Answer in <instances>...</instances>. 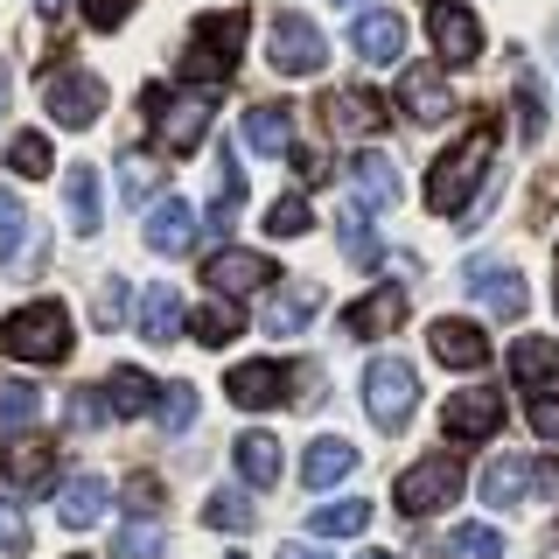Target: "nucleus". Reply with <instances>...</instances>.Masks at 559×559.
I'll list each match as a JSON object with an SVG mask.
<instances>
[{"label":"nucleus","mask_w":559,"mask_h":559,"mask_svg":"<svg viewBox=\"0 0 559 559\" xmlns=\"http://www.w3.org/2000/svg\"><path fill=\"white\" fill-rule=\"evenodd\" d=\"M168 552V532L154 518H133V524H119V538H112V559H162Z\"/></svg>","instance_id":"obj_38"},{"label":"nucleus","mask_w":559,"mask_h":559,"mask_svg":"<svg viewBox=\"0 0 559 559\" xmlns=\"http://www.w3.org/2000/svg\"><path fill=\"white\" fill-rule=\"evenodd\" d=\"M8 168L22 175V182H43V175L57 168V154H49L43 133H14V140H8Z\"/></svg>","instance_id":"obj_39"},{"label":"nucleus","mask_w":559,"mask_h":559,"mask_svg":"<svg viewBox=\"0 0 559 559\" xmlns=\"http://www.w3.org/2000/svg\"><path fill=\"white\" fill-rule=\"evenodd\" d=\"M287 162H294V175H301V182H322V175H329L322 147H287Z\"/></svg>","instance_id":"obj_52"},{"label":"nucleus","mask_w":559,"mask_h":559,"mask_svg":"<svg viewBox=\"0 0 559 559\" xmlns=\"http://www.w3.org/2000/svg\"><path fill=\"white\" fill-rule=\"evenodd\" d=\"M245 28H252V14H245V8H224V14H210V22H197V35H189V57H182V78L197 84L203 98L238 70Z\"/></svg>","instance_id":"obj_1"},{"label":"nucleus","mask_w":559,"mask_h":559,"mask_svg":"<svg viewBox=\"0 0 559 559\" xmlns=\"http://www.w3.org/2000/svg\"><path fill=\"white\" fill-rule=\"evenodd\" d=\"M35 413H43V392L35 384H0V441H28V427H35Z\"/></svg>","instance_id":"obj_33"},{"label":"nucleus","mask_w":559,"mask_h":559,"mask_svg":"<svg viewBox=\"0 0 559 559\" xmlns=\"http://www.w3.org/2000/svg\"><path fill=\"white\" fill-rule=\"evenodd\" d=\"M483 503L489 511H518L524 503V489H532V462H524V454H497V462L483 468Z\"/></svg>","instance_id":"obj_25"},{"label":"nucleus","mask_w":559,"mask_h":559,"mask_svg":"<svg viewBox=\"0 0 559 559\" xmlns=\"http://www.w3.org/2000/svg\"><path fill=\"white\" fill-rule=\"evenodd\" d=\"M462 462H454V454H427V462H413L406 476H399V489H392V503L406 518H441L454 497H462Z\"/></svg>","instance_id":"obj_6"},{"label":"nucleus","mask_w":559,"mask_h":559,"mask_svg":"<svg viewBox=\"0 0 559 559\" xmlns=\"http://www.w3.org/2000/svg\"><path fill=\"white\" fill-rule=\"evenodd\" d=\"M119 314H127V280H105V287H98V308H92V322H98V329H119Z\"/></svg>","instance_id":"obj_49"},{"label":"nucleus","mask_w":559,"mask_h":559,"mask_svg":"<svg viewBox=\"0 0 559 559\" xmlns=\"http://www.w3.org/2000/svg\"><path fill=\"white\" fill-rule=\"evenodd\" d=\"M154 399H162V384H147V371H133V364H119V371L105 378V406H112L119 419H140Z\"/></svg>","instance_id":"obj_30"},{"label":"nucleus","mask_w":559,"mask_h":559,"mask_svg":"<svg viewBox=\"0 0 559 559\" xmlns=\"http://www.w3.org/2000/svg\"><path fill=\"white\" fill-rule=\"evenodd\" d=\"M35 259H43V231L14 203V189H0V266H35Z\"/></svg>","instance_id":"obj_18"},{"label":"nucleus","mask_w":559,"mask_h":559,"mask_svg":"<svg viewBox=\"0 0 559 559\" xmlns=\"http://www.w3.org/2000/svg\"><path fill=\"white\" fill-rule=\"evenodd\" d=\"M203 280H210V294L217 301H245V294H259V287H273V259L266 252H245V245H217V252L203 259Z\"/></svg>","instance_id":"obj_9"},{"label":"nucleus","mask_w":559,"mask_h":559,"mask_svg":"<svg viewBox=\"0 0 559 559\" xmlns=\"http://www.w3.org/2000/svg\"><path fill=\"white\" fill-rule=\"evenodd\" d=\"M105 419H112V406H105V392H92V384H84V392H70V427H78V433L105 427Z\"/></svg>","instance_id":"obj_47"},{"label":"nucleus","mask_w":559,"mask_h":559,"mask_svg":"<svg viewBox=\"0 0 559 559\" xmlns=\"http://www.w3.org/2000/svg\"><path fill=\"white\" fill-rule=\"evenodd\" d=\"M314 314H322V287H314V280H287V287L259 308V329H266V336H301Z\"/></svg>","instance_id":"obj_14"},{"label":"nucleus","mask_w":559,"mask_h":559,"mask_svg":"<svg viewBox=\"0 0 559 559\" xmlns=\"http://www.w3.org/2000/svg\"><path fill=\"white\" fill-rule=\"evenodd\" d=\"M63 210H70V231H84V238L98 231V168H92V162L70 168V182H63Z\"/></svg>","instance_id":"obj_35"},{"label":"nucleus","mask_w":559,"mask_h":559,"mask_svg":"<svg viewBox=\"0 0 559 559\" xmlns=\"http://www.w3.org/2000/svg\"><path fill=\"white\" fill-rule=\"evenodd\" d=\"M489 147H497V119H483L476 133H462L454 147L433 162L427 175V210H441V217H454V210H468V189L483 182V168H489Z\"/></svg>","instance_id":"obj_2"},{"label":"nucleus","mask_w":559,"mask_h":559,"mask_svg":"<svg viewBox=\"0 0 559 559\" xmlns=\"http://www.w3.org/2000/svg\"><path fill=\"white\" fill-rule=\"evenodd\" d=\"M266 63L280 78H314L329 63V35L308 22V14H273V35H266Z\"/></svg>","instance_id":"obj_7"},{"label":"nucleus","mask_w":559,"mask_h":559,"mask_svg":"<svg viewBox=\"0 0 559 559\" xmlns=\"http://www.w3.org/2000/svg\"><path fill=\"white\" fill-rule=\"evenodd\" d=\"M364 559H392V552H364Z\"/></svg>","instance_id":"obj_57"},{"label":"nucleus","mask_w":559,"mask_h":559,"mask_svg":"<svg viewBox=\"0 0 559 559\" xmlns=\"http://www.w3.org/2000/svg\"><path fill=\"white\" fill-rule=\"evenodd\" d=\"M329 127H343V133H378V127H384V98H378V92H329Z\"/></svg>","instance_id":"obj_31"},{"label":"nucleus","mask_w":559,"mask_h":559,"mask_svg":"<svg viewBox=\"0 0 559 559\" xmlns=\"http://www.w3.org/2000/svg\"><path fill=\"white\" fill-rule=\"evenodd\" d=\"M245 147L259 154V162H273V154H287L294 147V105H252L245 112Z\"/></svg>","instance_id":"obj_23"},{"label":"nucleus","mask_w":559,"mask_h":559,"mask_svg":"<svg viewBox=\"0 0 559 559\" xmlns=\"http://www.w3.org/2000/svg\"><path fill=\"white\" fill-rule=\"evenodd\" d=\"M419 406V371L406 357H378L371 371H364V413H371L378 433H399Z\"/></svg>","instance_id":"obj_5"},{"label":"nucleus","mask_w":559,"mask_h":559,"mask_svg":"<svg viewBox=\"0 0 559 559\" xmlns=\"http://www.w3.org/2000/svg\"><path fill=\"white\" fill-rule=\"evenodd\" d=\"M105 511H112V483H105V476H70L57 489V518L70 524V532H92Z\"/></svg>","instance_id":"obj_20"},{"label":"nucleus","mask_w":559,"mask_h":559,"mask_svg":"<svg viewBox=\"0 0 559 559\" xmlns=\"http://www.w3.org/2000/svg\"><path fill=\"white\" fill-rule=\"evenodd\" d=\"M238 329H245V314H238V301H217V294H210V301H203L197 314H189V336H197L203 349H224V343L238 336Z\"/></svg>","instance_id":"obj_34"},{"label":"nucleus","mask_w":559,"mask_h":559,"mask_svg":"<svg viewBox=\"0 0 559 559\" xmlns=\"http://www.w3.org/2000/svg\"><path fill=\"white\" fill-rule=\"evenodd\" d=\"M524 419H532V433H538V441H559V399H552V392H532Z\"/></svg>","instance_id":"obj_48"},{"label":"nucleus","mask_w":559,"mask_h":559,"mask_svg":"<svg viewBox=\"0 0 559 559\" xmlns=\"http://www.w3.org/2000/svg\"><path fill=\"white\" fill-rule=\"evenodd\" d=\"M140 336H147L154 349L182 336V294H175V287H147V294H140Z\"/></svg>","instance_id":"obj_27"},{"label":"nucleus","mask_w":559,"mask_h":559,"mask_svg":"<svg viewBox=\"0 0 559 559\" xmlns=\"http://www.w3.org/2000/svg\"><path fill=\"white\" fill-rule=\"evenodd\" d=\"M35 8H43V14H63V8H70V0H35Z\"/></svg>","instance_id":"obj_55"},{"label":"nucleus","mask_w":559,"mask_h":559,"mask_svg":"<svg viewBox=\"0 0 559 559\" xmlns=\"http://www.w3.org/2000/svg\"><path fill=\"white\" fill-rule=\"evenodd\" d=\"M349 189H357V203L392 210V203H399V168H392V154L357 147V154H349Z\"/></svg>","instance_id":"obj_19"},{"label":"nucleus","mask_w":559,"mask_h":559,"mask_svg":"<svg viewBox=\"0 0 559 559\" xmlns=\"http://www.w3.org/2000/svg\"><path fill=\"white\" fill-rule=\"evenodd\" d=\"M399 112L419 119V127H441V119L454 112L448 78H433V70H406V78H399Z\"/></svg>","instance_id":"obj_17"},{"label":"nucleus","mask_w":559,"mask_h":559,"mask_svg":"<svg viewBox=\"0 0 559 559\" xmlns=\"http://www.w3.org/2000/svg\"><path fill=\"white\" fill-rule=\"evenodd\" d=\"M133 14V0H84V22L92 28H119Z\"/></svg>","instance_id":"obj_50"},{"label":"nucleus","mask_w":559,"mask_h":559,"mask_svg":"<svg viewBox=\"0 0 559 559\" xmlns=\"http://www.w3.org/2000/svg\"><path fill=\"white\" fill-rule=\"evenodd\" d=\"M0 349L14 364H63L70 357V308L63 301H28L0 322Z\"/></svg>","instance_id":"obj_3"},{"label":"nucleus","mask_w":559,"mask_h":559,"mask_svg":"<svg viewBox=\"0 0 559 559\" xmlns=\"http://www.w3.org/2000/svg\"><path fill=\"white\" fill-rule=\"evenodd\" d=\"M154 419H162L168 433H189V419H197V384H162V399H154Z\"/></svg>","instance_id":"obj_42"},{"label":"nucleus","mask_w":559,"mask_h":559,"mask_svg":"<svg viewBox=\"0 0 559 559\" xmlns=\"http://www.w3.org/2000/svg\"><path fill=\"white\" fill-rule=\"evenodd\" d=\"M349 49H357L364 63H392L399 49H406V22H399L392 8H371V14H357V22H349Z\"/></svg>","instance_id":"obj_16"},{"label":"nucleus","mask_w":559,"mask_h":559,"mask_svg":"<svg viewBox=\"0 0 559 559\" xmlns=\"http://www.w3.org/2000/svg\"><path fill=\"white\" fill-rule=\"evenodd\" d=\"M231 559H238V552H231Z\"/></svg>","instance_id":"obj_59"},{"label":"nucleus","mask_w":559,"mask_h":559,"mask_svg":"<svg viewBox=\"0 0 559 559\" xmlns=\"http://www.w3.org/2000/svg\"><path fill=\"white\" fill-rule=\"evenodd\" d=\"M140 112H147V127H154V140H162V154H197L203 133H210V98H203V92L175 98L168 84H147V92H140Z\"/></svg>","instance_id":"obj_4"},{"label":"nucleus","mask_w":559,"mask_h":559,"mask_svg":"<svg viewBox=\"0 0 559 559\" xmlns=\"http://www.w3.org/2000/svg\"><path fill=\"white\" fill-rule=\"evenodd\" d=\"M511 378L524 384V392H546V384L559 378V343L552 336H518L511 343Z\"/></svg>","instance_id":"obj_26"},{"label":"nucleus","mask_w":559,"mask_h":559,"mask_svg":"<svg viewBox=\"0 0 559 559\" xmlns=\"http://www.w3.org/2000/svg\"><path fill=\"white\" fill-rule=\"evenodd\" d=\"M203 524H217V532H245V524H252V503H245L238 489H217V497H203Z\"/></svg>","instance_id":"obj_44"},{"label":"nucleus","mask_w":559,"mask_h":559,"mask_svg":"<svg viewBox=\"0 0 559 559\" xmlns=\"http://www.w3.org/2000/svg\"><path fill=\"white\" fill-rule=\"evenodd\" d=\"M43 105H49V119H57V127L84 133L105 112V84L92 78V70H49V78H43Z\"/></svg>","instance_id":"obj_8"},{"label":"nucleus","mask_w":559,"mask_h":559,"mask_svg":"<svg viewBox=\"0 0 559 559\" xmlns=\"http://www.w3.org/2000/svg\"><path fill=\"white\" fill-rule=\"evenodd\" d=\"M8 483L14 489H49L57 483V448L49 441H14L8 448Z\"/></svg>","instance_id":"obj_28"},{"label":"nucleus","mask_w":559,"mask_h":559,"mask_svg":"<svg viewBox=\"0 0 559 559\" xmlns=\"http://www.w3.org/2000/svg\"><path fill=\"white\" fill-rule=\"evenodd\" d=\"M336 8H357V0H336Z\"/></svg>","instance_id":"obj_58"},{"label":"nucleus","mask_w":559,"mask_h":559,"mask_svg":"<svg viewBox=\"0 0 559 559\" xmlns=\"http://www.w3.org/2000/svg\"><path fill=\"white\" fill-rule=\"evenodd\" d=\"M0 112H8V70H0Z\"/></svg>","instance_id":"obj_56"},{"label":"nucleus","mask_w":559,"mask_h":559,"mask_svg":"<svg viewBox=\"0 0 559 559\" xmlns=\"http://www.w3.org/2000/svg\"><path fill=\"white\" fill-rule=\"evenodd\" d=\"M468 294H476L483 314H497V322H518L524 301H532V287H524L518 266H503V259H468Z\"/></svg>","instance_id":"obj_11"},{"label":"nucleus","mask_w":559,"mask_h":559,"mask_svg":"<svg viewBox=\"0 0 559 559\" xmlns=\"http://www.w3.org/2000/svg\"><path fill=\"white\" fill-rule=\"evenodd\" d=\"M427 349L448 364V371H483L489 336H483L476 322H462V314H448V322H433V329H427Z\"/></svg>","instance_id":"obj_15"},{"label":"nucleus","mask_w":559,"mask_h":559,"mask_svg":"<svg viewBox=\"0 0 559 559\" xmlns=\"http://www.w3.org/2000/svg\"><path fill=\"white\" fill-rule=\"evenodd\" d=\"M127 503H133L140 518H154V511H162V483H154V476H133L127 483Z\"/></svg>","instance_id":"obj_51"},{"label":"nucleus","mask_w":559,"mask_h":559,"mask_svg":"<svg viewBox=\"0 0 559 559\" xmlns=\"http://www.w3.org/2000/svg\"><path fill=\"white\" fill-rule=\"evenodd\" d=\"M28 546H35V532H28L22 503H8V497H0V552H14V559H22Z\"/></svg>","instance_id":"obj_46"},{"label":"nucleus","mask_w":559,"mask_h":559,"mask_svg":"<svg viewBox=\"0 0 559 559\" xmlns=\"http://www.w3.org/2000/svg\"><path fill=\"white\" fill-rule=\"evenodd\" d=\"M441 427H448V441H489V433L503 427V399L489 392V384H468V392H454L448 399V413H441Z\"/></svg>","instance_id":"obj_13"},{"label":"nucleus","mask_w":559,"mask_h":559,"mask_svg":"<svg viewBox=\"0 0 559 559\" xmlns=\"http://www.w3.org/2000/svg\"><path fill=\"white\" fill-rule=\"evenodd\" d=\"M189 245H197V210H189L182 197L154 203V210H147V252L175 259V252H189Z\"/></svg>","instance_id":"obj_22"},{"label":"nucleus","mask_w":559,"mask_h":559,"mask_svg":"<svg viewBox=\"0 0 559 559\" xmlns=\"http://www.w3.org/2000/svg\"><path fill=\"white\" fill-rule=\"evenodd\" d=\"M552 294H559V287H552Z\"/></svg>","instance_id":"obj_60"},{"label":"nucleus","mask_w":559,"mask_h":559,"mask_svg":"<svg viewBox=\"0 0 559 559\" xmlns=\"http://www.w3.org/2000/svg\"><path fill=\"white\" fill-rule=\"evenodd\" d=\"M238 203H245V175H238V154L224 147L217 154V203H210V217H203V231H231V217H238Z\"/></svg>","instance_id":"obj_32"},{"label":"nucleus","mask_w":559,"mask_h":559,"mask_svg":"<svg viewBox=\"0 0 559 559\" xmlns=\"http://www.w3.org/2000/svg\"><path fill=\"white\" fill-rule=\"evenodd\" d=\"M532 489L538 497H559V462H532Z\"/></svg>","instance_id":"obj_53"},{"label":"nucleus","mask_w":559,"mask_h":559,"mask_svg":"<svg viewBox=\"0 0 559 559\" xmlns=\"http://www.w3.org/2000/svg\"><path fill=\"white\" fill-rule=\"evenodd\" d=\"M336 238H343V259H349V266H378V259H384V245H378L371 224H364V210H343V217H336Z\"/></svg>","instance_id":"obj_37"},{"label":"nucleus","mask_w":559,"mask_h":559,"mask_svg":"<svg viewBox=\"0 0 559 559\" xmlns=\"http://www.w3.org/2000/svg\"><path fill=\"white\" fill-rule=\"evenodd\" d=\"M427 35H433V49H441L448 70L483 63V22L462 8V0H433V8H427Z\"/></svg>","instance_id":"obj_10"},{"label":"nucleus","mask_w":559,"mask_h":559,"mask_svg":"<svg viewBox=\"0 0 559 559\" xmlns=\"http://www.w3.org/2000/svg\"><path fill=\"white\" fill-rule=\"evenodd\" d=\"M448 559H503V532H489V524H454Z\"/></svg>","instance_id":"obj_41"},{"label":"nucleus","mask_w":559,"mask_h":559,"mask_svg":"<svg viewBox=\"0 0 559 559\" xmlns=\"http://www.w3.org/2000/svg\"><path fill=\"white\" fill-rule=\"evenodd\" d=\"M287 384H294L287 364H231L224 392H231V406H245V413H273V406H287V399H294Z\"/></svg>","instance_id":"obj_12"},{"label":"nucleus","mask_w":559,"mask_h":559,"mask_svg":"<svg viewBox=\"0 0 559 559\" xmlns=\"http://www.w3.org/2000/svg\"><path fill=\"white\" fill-rule=\"evenodd\" d=\"M518 127H524V140L546 133V84H538L532 70H518Z\"/></svg>","instance_id":"obj_43"},{"label":"nucleus","mask_w":559,"mask_h":559,"mask_svg":"<svg viewBox=\"0 0 559 559\" xmlns=\"http://www.w3.org/2000/svg\"><path fill=\"white\" fill-rule=\"evenodd\" d=\"M314 538H349V532H364L371 524V503L364 497H336V503H314Z\"/></svg>","instance_id":"obj_36"},{"label":"nucleus","mask_w":559,"mask_h":559,"mask_svg":"<svg viewBox=\"0 0 559 559\" xmlns=\"http://www.w3.org/2000/svg\"><path fill=\"white\" fill-rule=\"evenodd\" d=\"M308 224H314V217H308V203H301V197H280V203L266 210V231H273V238H301Z\"/></svg>","instance_id":"obj_45"},{"label":"nucleus","mask_w":559,"mask_h":559,"mask_svg":"<svg viewBox=\"0 0 559 559\" xmlns=\"http://www.w3.org/2000/svg\"><path fill=\"white\" fill-rule=\"evenodd\" d=\"M231 454H238V476L252 483V489H273V483H280V441H273V433H259V427L238 433Z\"/></svg>","instance_id":"obj_29"},{"label":"nucleus","mask_w":559,"mask_h":559,"mask_svg":"<svg viewBox=\"0 0 559 559\" xmlns=\"http://www.w3.org/2000/svg\"><path fill=\"white\" fill-rule=\"evenodd\" d=\"M406 308H413L406 287H371L357 308L343 314V329H349V336H392V329L406 322Z\"/></svg>","instance_id":"obj_21"},{"label":"nucleus","mask_w":559,"mask_h":559,"mask_svg":"<svg viewBox=\"0 0 559 559\" xmlns=\"http://www.w3.org/2000/svg\"><path fill=\"white\" fill-rule=\"evenodd\" d=\"M154 189H162V168H154L147 154H127V162H119V197H127V210H147Z\"/></svg>","instance_id":"obj_40"},{"label":"nucleus","mask_w":559,"mask_h":559,"mask_svg":"<svg viewBox=\"0 0 559 559\" xmlns=\"http://www.w3.org/2000/svg\"><path fill=\"white\" fill-rule=\"evenodd\" d=\"M349 468H357V448H349L343 433H322V441L301 448V483H308V489H336Z\"/></svg>","instance_id":"obj_24"},{"label":"nucleus","mask_w":559,"mask_h":559,"mask_svg":"<svg viewBox=\"0 0 559 559\" xmlns=\"http://www.w3.org/2000/svg\"><path fill=\"white\" fill-rule=\"evenodd\" d=\"M280 559H329L322 546H280Z\"/></svg>","instance_id":"obj_54"}]
</instances>
